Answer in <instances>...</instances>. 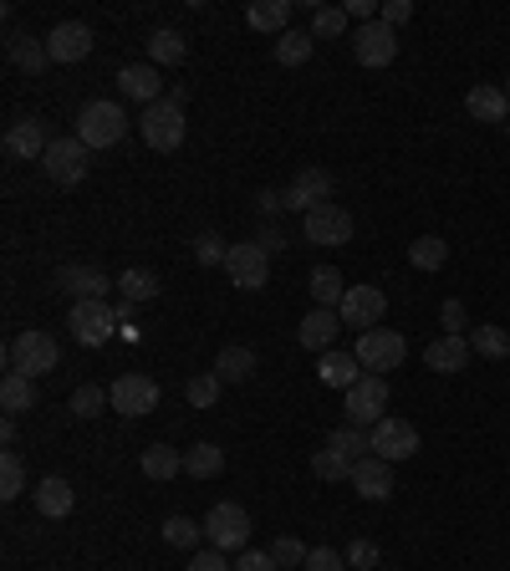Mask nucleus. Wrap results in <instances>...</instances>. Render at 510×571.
<instances>
[{"label":"nucleus","instance_id":"nucleus-1","mask_svg":"<svg viewBox=\"0 0 510 571\" xmlns=\"http://www.w3.org/2000/svg\"><path fill=\"white\" fill-rule=\"evenodd\" d=\"M5 363L11 372H26V378H47V372L62 368V342L41 327H26V332L11 337V347H5Z\"/></svg>","mask_w":510,"mask_h":571},{"label":"nucleus","instance_id":"nucleus-2","mask_svg":"<svg viewBox=\"0 0 510 571\" xmlns=\"http://www.w3.org/2000/svg\"><path fill=\"white\" fill-rule=\"evenodd\" d=\"M204 536H209V546L215 551H245L251 546V510L235 500H220V505H209V516H204Z\"/></svg>","mask_w":510,"mask_h":571},{"label":"nucleus","instance_id":"nucleus-3","mask_svg":"<svg viewBox=\"0 0 510 571\" xmlns=\"http://www.w3.org/2000/svg\"><path fill=\"white\" fill-rule=\"evenodd\" d=\"M138 134H143V143H149L153 153H174L179 143H184L189 123H184V107L179 102H153V107H143L138 113Z\"/></svg>","mask_w":510,"mask_h":571},{"label":"nucleus","instance_id":"nucleus-4","mask_svg":"<svg viewBox=\"0 0 510 571\" xmlns=\"http://www.w3.org/2000/svg\"><path fill=\"white\" fill-rule=\"evenodd\" d=\"M123 134H128V113H123L118 102L98 98L77 113V138H82L87 149H113V143H123Z\"/></svg>","mask_w":510,"mask_h":571},{"label":"nucleus","instance_id":"nucleus-5","mask_svg":"<svg viewBox=\"0 0 510 571\" xmlns=\"http://www.w3.org/2000/svg\"><path fill=\"white\" fill-rule=\"evenodd\" d=\"M388 378H378V372H362L347 393H342V414H347V423H357V429H373V423H383L388 414Z\"/></svg>","mask_w":510,"mask_h":571},{"label":"nucleus","instance_id":"nucleus-6","mask_svg":"<svg viewBox=\"0 0 510 571\" xmlns=\"http://www.w3.org/2000/svg\"><path fill=\"white\" fill-rule=\"evenodd\" d=\"M408 357V342L404 332H393V327H373V332L357 337V363L368 372H378V378H388L393 368H404Z\"/></svg>","mask_w":510,"mask_h":571},{"label":"nucleus","instance_id":"nucleus-7","mask_svg":"<svg viewBox=\"0 0 510 571\" xmlns=\"http://www.w3.org/2000/svg\"><path fill=\"white\" fill-rule=\"evenodd\" d=\"M87 143L77 134H67V138H51V149H47V158H41V168H47V179L51 185H62V189H72V185H82L87 179Z\"/></svg>","mask_w":510,"mask_h":571},{"label":"nucleus","instance_id":"nucleus-8","mask_svg":"<svg viewBox=\"0 0 510 571\" xmlns=\"http://www.w3.org/2000/svg\"><path fill=\"white\" fill-rule=\"evenodd\" d=\"M107 404L118 408L123 419H143V414L158 408V383H153L149 372H123V378H113V388H107Z\"/></svg>","mask_w":510,"mask_h":571},{"label":"nucleus","instance_id":"nucleus-9","mask_svg":"<svg viewBox=\"0 0 510 571\" xmlns=\"http://www.w3.org/2000/svg\"><path fill=\"white\" fill-rule=\"evenodd\" d=\"M225 276H230L240 291H260V286L271 281V251H260L255 240H240V245H230V255H225Z\"/></svg>","mask_w":510,"mask_h":571},{"label":"nucleus","instance_id":"nucleus-10","mask_svg":"<svg viewBox=\"0 0 510 571\" xmlns=\"http://www.w3.org/2000/svg\"><path fill=\"white\" fill-rule=\"evenodd\" d=\"M72 342H82V347H102L107 337H113V327H118V312L107 302H72Z\"/></svg>","mask_w":510,"mask_h":571},{"label":"nucleus","instance_id":"nucleus-11","mask_svg":"<svg viewBox=\"0 0 510 571\" xmlns=\"http://www.w3.org/2000/svg\"><path fill=\"white\" fill-rule=\"evenodd\" d=\"M353 215L342 204H317L311 215H302V236L311 245H353Z\"/></svg>","mask_w":510,"mask_h":571},{"label":"nucleus","instance_id":"nucleus-12","mask_svg":"<svg viewBox=\"0 0 510 571\" xmlns=\"http://www.w3.org/2000/svg\"><path fill=\"white\" fill-rule=\"evenodd\" d=\"M368 439H373V454L378 459H388V465H404V459H413L419 454V429L408 419H383L368 429Z\"/></svg>","mask_w":510,"mask_h":571},{"label":"nucleus","instance_id":"nucleus-13","mask_svg":"<svg viewBox=\"0 0 510 571\" xmlns=\"http://www.w3.org/2000/svg\"><path fill=\"white\" fill-rule=\"evenodd\" d=\"M56 291H67L72 302H107V291H118V281L98 266H62L56 270Z\"/></svg>","mask_w":510,"mask_h":571},{"label":"nucleus","instance_id":"nucleus-14","mask_svg":"<svg viewBox=\"0 0 510 571\" xmlns=\"http://www.w3.org/2000/svg\"><path fill=\"white\" fill-rule=\"evenodd\" d=\"M353 56L357 67H388L393 56H398V31L393 26H383V21H368V26H357L353 36Z\"/></svg>","mask_w":510,"mask_h":571},{"label":"nucleus","instance_id":"nucleus-15","mask_svg":"<svg viewBox=\"0 0 510 571\" xmlns=\"http://www.w3.org/2000/svg\"><path fill=\"white\" fill-rule=\"evenodd\" d=\"M383 312H388V296L378 286H347V296L337 306L342 327H362V332H373L378 321H383Z\"/></svg>","mask_w":510,"mask_h":571},{"label":"nucleus","instance_id":"nucleus-16","mask_svg":"<svg viewBox=\"0 0 510 571\" xmlns=\"http://www.w3.org/2000/svg\"><path fill=\"white\" fill-rule=\"evenodd\" d=\"M51 149V134L41 118H16L5 128V158H16V164H41Z\"/></svg>","mask_w":510,"mask_h":571},{"label":"nucleus","instance_id":"nucleus-17","mask_svg":"<svg viewBox=\"0 0 510 571\" xmlns=\"http://www.w3.org/2000/svg\"><path fill=\"white\" fill-rule=\"evenodd\" d=\"M317 204H332V174L317 164H306V168H296V179L286 185V210L311 215Z\"/></svg>","mask_w":510,"mask_h":571},{"label":"nucleus","instance_id":"nucleus-18","mask_svg":"<svg viewBox=\"0 0 510 571\" xmlns=\"http://www.w3.org/2000/svg\"><path fill=\"white\" fill-rule=\"evenodd\" d=\"M47 51L56 67H72V62H82L87 51H92V26L87 21H56L47 36Z\"/></svg>","mask_w":510,"mask_h":571},{"label":"nucleus","instance_id":"nucleus-19","mask_svg":"<svg viewBox=\"0 0 510 571\" xmlns=\"http://www.w3.org/2000/svg\"><path fill=\"white\" fill-rule=\"evenodd\" d=\"M337 332H342L337 312H332V306H311V312L302 317V327H296V342H302L306 353H332Z\"/></svg>","mask_w":510,"mask_h":571},{"label":"nucleus","instance_id":"nucleus-20","mask_svg":"<svg viewBox=\"0 0 510 571\" xmlns=\"http://www.w3.org/2000/svg\"><path fill=\"white\" fill-rule=\"evenodd\" d=\"M347 485L362 495V500H388L393 495V465L388 459H378V454H362L353 465V480Z\"/></svg>","mask_w":510,"mask_h":571},{"label":"nucleus","instance_id":"nucleus-21","mask_svg":"<svg viewBox=\"0 0 510 571\" xmlns=\"http://www.w3.org/2000/svg\"><path fill=\"white\" fill-rule=\"evenodd\" d=\"M118 92L128 102H143V107H153V102H164V77H158V67H153V62H133V67L118 72Z\"/></svg>","mask_w":510,"mask_h":571},{"label":"nucleus","instance_id":"nucleus-22","mask_svg":"<svg viewBox=\"0 0 510 571\" xmlns=\"http://www.w3.org/2000/svg\"><path fill=\"white\" fill-rule=\"evenodd\" d=\"M470 357H475V347H470V337H455V332H439L434 342H429L424 363L434 372H464L470 368Z\"/></svg>","mask_w":510,"mask_h":571},{"label":"nucleus","instance_id":"nucleus-23","mask_svg":"<svg viewBox=\"0 0 510 571\" xmlns=\"http://www.w3.org/2000/svg\"><path fill=\"white\" fill-rule=\"evenodd\" d=\"M31 500L47 521H62V516H72V505H77V490H72V480H62V474H47V480H36Z\"/></svg>","mask_w":510,"mask_h":571},{"label":"nucleus","instance_id":"nucleus-24","mask_svg":"<svg viewBox=\"0 0 510 571\" xmlns=\"http://www.w3.org/2000/svg\"><path fill=\"white\" fill-rule=\"evenodd\" d=\"M464 113L475 123H510V98H506V87H470L464 92Z\"/></svg>","mask_w":510,"mask_h":571},{"label":"nucleus","instance_id":"nucleus-25","mask_svg":"<svg viewBox=\"0 0 510 571\" xmlns=\"http://www.w3.org/2000/svg\"><path fill=\"white\" fill-rule=\"evenodd\" d=\"M255 368H260V357H255V347H245V342H230L220 357H215V378L220 383H251L255 378Z\"/></svg>","mask_w":510,"mask_h":571},{"label":"nucleus","instance_id":"nucleus-26","mask_svg":"<svg viewBox=\"0 0 510 571\" xmlns=\"http://www.w3.org/2000/svg\"><path fill=\"white\" fill-rule=\"evenodd\" d=\"M5 56H11V67L16 72H41V67H51V51H47V41L41 36H26V31H11V41H5Z\"/></svg>","mask_w":510,"mask_h":571},{"label":"nucleus","instance_id":"nucleus-27","mask_svg":"<svg viewBox=\"0 0 510 571\" xmlns=\"http://www.w3.org/2000/svg\"><path fill=\"white\" fill-rule=\"evenodd\" d=\"M317 378H322L327 388H337V393H347V388L362 378V363H357V353H322V363H317Z\"/></svg>","mask_w":510,"mask_h":571},{"label":"nucleus","instance_id":"nucleus-28","mask_svg":"<svg viewBox=\"0 0 510 571\" xmlns=\"http://www.w3.org/2000/svg\"><path fill=\"white\" fill-rule=\"evenodd\" d=\"M138 470L164 485V480H174V474H184V454L169 449V444H149V449L138 454Z\"/></svg>","mask_w":510,"mask_h":571},{"label":"nucleus","instance_id":"nucleus-29","mask_svg":"<svg viewBox=\"0 0 510 571\" xmlns=\"http://www.w3.org/2000/svg\"><path fill=\"white\" fill-rule=\"evenodd\" d=\"M143 47H149V62H153V67H179V62L189 56L184 36L174 31V26H158V31H149V41H143Z\"/></svg>","mask_w":510,"mask_h":571},{"label":"nucleus","instance_id":"nucleus-30","mask_svg":"<svg viewBox=\"0 0 510 571\" xmlns=\"http://www.w3.org/2000/svg\"><path fill=\"white\" fill-rule=\"evenodd\" d=\"M158 276L153 270H143V266H128V270H118V296L123 302H133V306H143V302H158Z\"/></svg>","mask_w":510,"mask_h":571},{"label":"nucleus","instance_id":"nucleus-31","mask_svg":"<svg viewBox=\"0 0 510 571\" xmlns=\"http://www.w3.org/2000/svg\"><path fill=\"white\" fill-rule=\"evenodd\" d=\"M306 291H311V306H332V312H337L342 296H347L337 266H317V270H311V281H306Z\"/></svg>","mask_w":510,"mask_h":571},{"label":"nucleus","instance_id":"nucleus-32","mask_svg":"<svg viewBox=\"0 0 510 571\" xmlns=\"http://www.w3.org/2000/svg\"><path fill=\"white\" fill-rule=\"evenodd\" d=\"M470 347H475V357H485V363H506V357H510V332H506V327L480 321L475 332H470Z\"/></svg>","mask_w":510,"mask_h":571},{"label":"nucleus","instance_id":"nucleus-33","mask_svg":"<svg viewBox=\"0 0 510 571\" xmlns=\"http://www.w3.org/2000/svg\"><path fill=\"white\" fill-rule=\"evenodd\" d=\"M311 51H317V36L311 31H281L276 36V62H281V67H306Z\"/></svg>","mask_w":510,"mask_h":571},{"label":"nucleus","instance_id":"nucleus-34","mask_svg":"<svg viewBox=\"0 0 510 571\" xmlns=\"http://www.w3.org/2000/svg\"><path fill=\"white\" fill-rule=\"evenodd\" d=\"M0 408H5V414H26V408H36V378H26V372H5V383H0Z\"/></svg>","mask_w":510,"mask_h":571},{"label":"nucleus","instance_id":"nucleus-35","mask_svg":"<svg viewBox=\"0 0 510 571\" xmlns=\"http://www.w3.org/2000/svg\"><path fill=\"white\" fill-rule=\"evenodd\" d=\"M245 21H251L255 31H291V5L286 0H255L251 11H245Z\"/></svg>","mask_w":510,"mask_h":571},{"label":"nucleus","instance_id":"nucleus-36","mask_svg":"<svg viewBox=\"0 0 510 571\" xmlns=\"http://www.w3.org/2000/svg\"><path fill=\"white\" fill-rule=\"evenodd\" d=\"M220 470H225L220 444H194V449H184V474L189 480H215Z\"/></svg>","mask_w":510,"mask_h":571},{"label":"nucleus","instance_id":"nucleus-37","mask_svg":"<svg viewBox=\"0 0 510 571\" xmlns=\"http://www.w3.org/2000/svg\"><path fill=\"white\" fill-rule=\"evenodd\" d=\"M327 449L347 454V459H362V454L373 449V439H368V429H357V423H342V429H332V439H327Z\"/></svg>","mask_w":510,"mask_h":571},{"label":"nucleus","instance_id":"nucleus-38","mask_svg":"<svg viewBox=\"0 0 510 571\" xmlns=\"http://www.w3.org/2000/svg\"><path fill=\"white\" fill-rule=\"evenodd\" d=\"M26 495V465L16 449L0 454V500H21Z\"/></svg>","mask_w":510,"mask_h":571},{"label":"nucleus","instance_id":"nucleus-39","mask_svg":"<svg viewBox=\"0 0 510 571\" xmlns=\"http://www.w3.org/2000/svg\"><path fill=\"white\" fill-rule=\"evenodd\" d=\"M311 470H317V480H327V485H342V480H353V459L337 449H317L311 454Z\"/></svg>","mask_w":510,"mask_h":571},{"label":"nucleus","instance_id":"nucleus-40","mask_svg":"<svg viewBox=\"0 0 510 571\" xmlns=\"http://www.w3.org/2000/svg\"><path fill=\"white\" fill-rule=\"evenodd\" d=\"M220 393H225V383L215 378V372H194V378L184 383L189 408H215V404H220Z\"/></svg>","mask_w":510,"mask_h":571},{"label":"nucleus","instance_id":"nucleus-41","mask_svg":"<svg viewBox=\"0 0 510 571\" xmlns=\"http://www.w3.org/2000/svg\"><path fill=\"white\" fill-rule=\"evenodd\" d=\"M347 26H353V21H347V11H342V5H311V36H322V41H337Z\"/></svg>","mask_w":510,"mask_h":571},{"label":"nucleus","instance_id":"nucleus-42","mask_svg":"<svg viewBox=\"0 0 510 571\" xmlns=\"http://www.w3.org/2000/svg\"><path fill=\"white\" fill-rule=\"evenodd\" d=\"M67 408H72V419H98L102 408H113V404H107V388L82 383V388H77V393L67 398Z\"/></svg>","mask_w":510,"mask_h":571},{"label":"nucleus","instance_id":"nucleus-43","mask_svg":"<svg viewBox=\"0 0 510 571\" xmlns=\"http://www.w3.org/2000/svg\"><path fill=\"white\" fill-rule=\"evenodd\" d=\"M408 261H413L419 270H439L444 261H449V245H444L439 236H419L413 245H408Z\"/></svg>","mask_w":510,"mask_h":571},{"label":"nucleus","instance_id":"nucleus-44","mask_svg":"<svg viewBox=\"0 0 510 571\" xmlns=\"http://www.w3.org/2000/svg\"><path fill=\"white\" fill-rule=\"evenodd\" d=\"M200 536H204V525H194L189 516H169V521H164V541H169V546H179V551H194V546H200Z\"/></svg>","mask_w":510,"mask_h":571},{"label":"nucleus","instance_id":"nucleus-45","mask_svg":"<svg viewBox=\"0 0 510 571\" xmlns=\"http://www.w3.org/2000/svg\"><path fill=\"white\" fill-rule=\"evenodd\" d=\"M225 255H230V240L225 236H215V230L194 236V261H200V266H225Z\"/></svg>","mask_w":510,"mask_h":571},{"label":"nucleus","instance_id":"nucleus-46","mask_svg":"<svg viewBox=\"0 0 510 571\" xmlns=\"http://www.w3.org/2000/svg\"><path fill=\"white\" fill-rule=\"evenodd\" d=\"M306 551H311V546H302L296 536H276V546H271V556H276V567H281V571L302 567V561H306Z\"/></svg>","mask_w":510,"mask_h":571},{"label":"nucleus","instance_id":"nucleus-47","mask_svg":"<svg viewBox=\"0 0 510 571\" xmlns=\"http://www.w3.org/2000/svg\"><path fill=\"white\" fill-rule=\"evenodd\" d=\"M378 561H383L378 541H362V536H357L353 546H347V567H353V571H378Z\"/></svg>","mask_w":510,"mask_h":571},{"label":"nucleus","instance_id":"nucleus-48","mask_svg":"<svg viewBox=\"0 0 510 571\" xmlns=\"http://www.w3.org/2000/svg\"><path fill=\"white\" fill-rule=\"evenodd\" d=\"M302 571H347V556L332 551V546H311L302 561Z\"/></svg>","mask_w":510,"mask_h":571},{"label":"nucleus","instance_id":"nucleus-49","mask_svg":"<svg viewBox=\"0 0 510 571\" xmlns=\"http://www.w3.org/2000/svg\"><path fill=\"white\" fill-rule=\"evenodd\" d=\"M439 321H444V332L464 337V327H470V312H464V302H459V296H449V302L439 306Z\"/></svg>","mask_w":510,"mask_h":571},{"label":"nucleus","instance_id":"nucleus-50","mask_svg":"<svg viewBox=\"0 0 510 571\" xmlns=\"http://www.w3.org/2000/svg\"><path fill=\"white\" fill-rule=\"evenodd\" d=\"M378 21L398 31L404 21H413V0H383V5H378Z\"/></svg>","mask_w":510,"mask_h":571},{"label":"nucleus","instance_id":"nucleus-51","mask_svg":"<svg viewBox=\"0 0 510 571\" xmlns=\"http://www.w3.org/2000/svg\"><path fill=\"white\" fill-rule=\"evenodd\" d=\"M235 571H281V567H276L271 551H251V546H245V551L235 556Z\"/></svg>","mask_w":510,"mask_h":571},{"label":"nucleus","instance_id":"nucleus-52","mask_svg":"<svg viewBox=\"0 0 510 571\" xmlns=\"http://www.w3.org/2000/svg\"><path fill=\"white\" fill-rule=\"evenodd\" d=\"M189 571H235V567H230V556H225V551H215V546H209V551H194Z\"/></svg>","mask_w":510,"mask_h":571},{"label":"nucleus","instance_id":"nucleus-53","mask_svg":"<svg viewBox=\"0 0 510 571\" xmlns=\"http://www.w3.org/2000/svg\"><path fill=\"white\" fill-rule=\"evenodd\" d=\"M255 210H260V215H281V210H286V189H260V194H255Z\"/></svg>","mask_w":510,"mask_h":571},{"label":"nucleus","instance_id":"nucleus-54","mask_svg":"<svg viewBox=\"0 0 510 571\" xmlns=\"http://www.w3.org/2000/svg\"><path fill=\"white\" fill-rule=\"evenodd\" d=\"M342 11H347V21H357V26H368V21H378V5H373V0H347Z\"/></svg>","mask_w":510,"mask_h":571},{"label":"nucleus","instance_id":"nucleus-55","mask_svg":"<svg viewBox=\"0 0 510 571\" xmlns=\"http://www.w3.org/2000/svg\"><path fill=\"white\" fill-rule=\"evenodd\" d=\"M255 245H260V251H286V236H281V230H260Z\"/></svg>","mask_w":510,"mask_h":571},{"label":"nucleus","instance_id":"nucleus-56","mask_svg":"<svg viewBox=\"0 0 510 571\" xmlns=\"http://www.w3.org/2000/svg\"><path fill=\"white\" fill-rule=\"evenodd\" d=\"M0 444H16V414H5V423H0Z\"/></svg>","mask_w":510,"mask_h":571},{"label":"nucleus","instance_id":"nucleus-57","mask_svg":"<svg viewBox=\"0 0 510 571\" xmlns=\"http://www.w3.org/2000/svg\"><path fill=\"white\" fill-rule=\"evenodd\" d=\"M113 312H118V327H133V302H118Z\"/></svg>","mask_w":510,"mask_h":571},{"label":"nucleus","instance_id":"nucleus-58","mask_svg":"<svg viewBox=\"0 0 510 571\" xmlns=\"http://www.w3.org/2000/svg\"><path fill=\"white\" fill-rule=\"evenodd\" d=\"M506 98H510V83H506Z\"/></svg>","mask_w":510,"mask_h":571},{"label":"nucleus","instance_id":"nucleus-59","mask_svg":"<svg viewBox=\"0 0 510 571\" xmlns=\"http://www.w3.org/2000/svg\"><path fill=\"white\" fill-rule=\"evenodd\" d=\"M506 138H510V123H506Z\"/></svg>","mask_w":510,"mask_h":571},{"label":"nucleus","instance_id":"nucleus-60","mask_svg":"<svg viewBox=\"0 0 510 571\" xmlns=\"http://www.w3.org/2000/svg\"><path fill=\"white\" fill-rule=\"evenodd\" d=\"M378 571H388V567H378Z\"/></svg>","mask_w":510,"mask_h":571}]
</instances>
